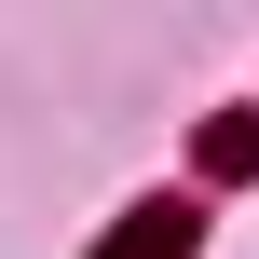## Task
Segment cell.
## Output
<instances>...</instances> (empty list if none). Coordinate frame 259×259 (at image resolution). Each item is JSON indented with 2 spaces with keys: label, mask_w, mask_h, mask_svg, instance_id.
<instances>
[{
  "label": "cell",
  "mask_w": 259,
  "mask_h": 259,
  "mask_svg": "<svg viewBox=\"0 0 259 259\" xmlns=\"http://www.w3.org/2000/svg\"><path fill=\"white\" fill-rule=\"evenodd\" d=\"M109 259H191V205H137L109 232Z\"/></svg>",
  "instance_id": "obj_1"
}]
</instances>
